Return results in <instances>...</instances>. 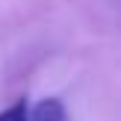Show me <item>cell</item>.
I'll use <instances>...</instances> for the list:
<instances>
[{"label": "cell", "instance_id": "cell-1", "mask_svg": "<svg viewBox=\"0 0 121 121\" xmlns=\"http://www.w3.org/2000/svg\"><path fill=\"white\" fill-rule=\"evenodd\" d=\"M33 121H71L59 98H41L33 104Z\"/></svg>", "mask_w": 121, "mask_h": 121}, {"label": "cell", "instance_id": "cell-2", "mask_svg": "<svg viewBox=\"0 0 121 121\" xmlns=\"http://www.w3.org/2000/svg\"><path fill=\"white\" fill-rule=\"evenodd\" d=\"M0 121H33V109L27 106V100H15L12 106H6L0 112Z\"/></svg>", "mask_w": 121, "mask_h": 121}]
</instances>
